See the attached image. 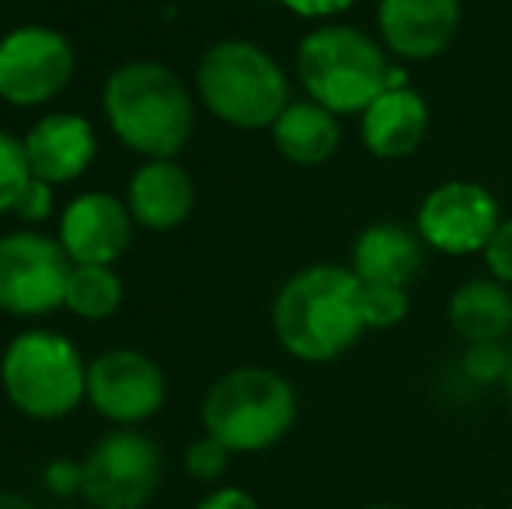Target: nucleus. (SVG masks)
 <instances>
[{"mask_svg":"<svg viewBox=\"0 0 512 509\" xmlns=\"http://www.w3.org/2000/svg\"><path fill=\"white\" fill-rule=\"evenodd\" d=\"M63 307L84 321L112 318V314L122 307L119 272H115L112 265H74Z\"/></svg>","mask_w":512,"mask_h":509,"instance_id":"nucleus-20","label":"nucleus"},{"mask_svg":"<svg viewBox=\"0 0 512 509\" xmlns=\"http://www.w3.org/2000/svg\"><path fill=\"white\" fill-rule=\"evenodd\" d=\"M509 346L506 342H471L460 356V374L474 387H492L506 381Z\"/></svg>","mask_w":512,"mask_h":509,"instance_id":"nucleus-22","label":"nucleus"},{"mask_svg":"<svg viewBox=\"0 0 512 509\" xmlns=\"http://www.w3.org/2000/svg\"><path fill=\"white\" fill-rule=\"evenodd\" d=\"M377 28L398 60H436L460 32V0H377Z\"/></svg>","mask_w":512,"mask_h":509,"instance_id":"nucleus-13","label":"nucleus"},{"mask_svg":"<svg viewBox=\"0 0 512 509\" xmlns=\"http://www.w3.org/2000/svg\"><path fill=\"white\" fill-rule=\"evenodd\" d=\"M77 53L70 39L46 25H21L0 39V98L35 109L70 88Z\"/></svg>","mask_w":512,"mask_h":509,"instance_id":"nucleus-9","label":"nucleus"},{"mask_svg":"<svg viewBox=\"0 0 512 509\" xmlns=\"http://www.w3.org/2000/svg\"><path fill=\"white\" fill-rule=\"evenodd\" d=\"M272 332L293 360L335 363L370 332L359 276L328 262L293 272L272 300Z\"/></svg>","mask_w":512,"mask_h":509,"instance_id":"nucleus-1","label":"nucleus"},{"mask_svg":"<svg viewBox=\"0 0 512 509\" xmlns=\"http://www.w3.org/2000/svg\"><path fill=\"white\" fill-rule=\"evenodd\" d=\"M481 255H485L488 276L512 286V217H502V224L495 227L492 241H488Z\"/></svg>","mask_w":512,"mask_h":509,"instance_id":"nucleus-26","label":"nucleus"},{"mask_svg":"<svg viewBox=\"0 0 512 509\" xmlns=\"http://www.w3.org/2000/svg\"><path fill=\"white\" fill-rule=\"evenodd\" d=\"M126 206L136 224L147 231H175L189 220L192 206H196V182L175 157L147 161L129 178Z\"/></svg>","mask_w":512,"mask_h":509,"instance_id":"nucleus-16","label":"nucleus"},{"mask_svg":"<svg viewBox=\"0 0 512 509\" xmlns=\"http://www.w3.org/2000/svg\"><path fill=\"white\" fill-rule=\"evenodd\" d=\"M450 328L460 339L471 342H506L512 332V293L506 283L492 276L467 279L457 286L446 307Z\"/></svg>","mask_w":512,"mask_h":509,"instance_id":"nucleus-19","label":"nucleus"},{"mask_svg":"<svg viewBox=\"0 0 512 509\" xmlns=\"http://www.w3.org/2000/svg\"><path fill=\"white\" fill-rule=\"evenodd\" d=\"M49 210H53V185H46L42 178H32L14 213L21 220H28V224H39V220L49 217Z\"/></svg>","mask_w":512,"mask_h":509,"instance_id":"nucleus-27","label":"nucleus"},{"mask_svg":"<svg viewBox=\"0 0 512 509\" xmlns=\"http://www.w3.org/2000/svg\"><path fill=\"white\" fill-rule=\"evenodd\" d=\"M196 88L206 109L237 129H272L290 105L283 67L248 39L209 46L196 67Z\"/></svg>","mask_w":512,"mask_h":509,"instance_id":"nucleus-6","label":"nucleus"},{"mask_svg":"<svg viewBox=\"0 0 512 509\" xmlns=\"http://www.w3.org/2000/svg\"><path fill=\"white\" fill-rule=\"evenodd\" d=\"M32 178L35 175H32V168H28L21 136L0 129V217L18 210L21 196H25Z\"/></svg>","mask_w":512,"mask_h":509,"instance_id":"nucleus-21","label":"nucleus"},{"mask_svg":"<svg viewBox=\"0 0 512 509\" xmlns=\"http://www.w3.org/2000/svg\"><path fill=\"white\" fill-rule=\"evenodd\" d=\"M74 262L56 238L14 231L0 238V311L11 318H42L63 307Z\"/></svg>","mask_w":512,"mask_h":509,"instance_id":"nucleus-8","label":"nucleus"},{"mask_svg":"<svg viewBox=\"0 0 512 509\" xmlns=\"http://www.w3.org/2000/svg\"><path fill=\"white\" fill-rule=\"evenodd\" d=\"M88 509H91V506H88Z\"/></svg>","mask_w":512,"mask_h":509,"instance_id":"nucleus-33","label":"nucleus"},{"mask_svg":"<svg viewBox=\"0 0 512 509\" xmlns=\"http://www.w3.org/2000/svg\"><path fill=\"white\" fill-rule=\"evenodd\" d=\"M161 475V450L147 433L112 429L84 457V499L91 509H147Z\"/></svg>","mask_w":512,"mask_h":509,"instance_id":"nucleus-7","label":"nucleus"},{"mask_svg":"<svg viewBox=\"0 0 512 509\" xmlns=\"http://www.w3.org/2000/svg\"><path fill=\"white\" fill-rule=\"evenodd\" d=\"M0 509H35V503L21 492H0Z\"/></svg>","mask_w":512,"mask_h":509,"instance_id":"nucleus-30","label":"nucleus"},{"mask_svg":"<svg viewBox=\"0 0 512 509\" xmlns=\"http://www.w3.org/2000/svg\"><path fill=\"white\" fill-rule=\"evenodd\" d=\"M297 422V391L272 367L227 370L203 398V433L230 454H262Z\"/></svg>","mask_w":512,"mask_h":509,"instance_id":"nucleus-4","label":"nucleus"},{"mask_svg":"<svg viewBox=\"0 0 512 509\" xmlns=\"http://www.w3.org/2000/svg\"><path fill=\"white\" fill-rule=\"evenodd\" d=\"M102 109L122 147L147 161L178 157L196 126V105L185 81L154 60L115 67L105 81Z\"/></svg>","mask_w":512,"mask_h":509,"instance_id":"nucleus-2","label":"nucleus"},{"mask_svg":"<svg viewBox=\"0 0 512 509\" xmlns=\"http://www.w3.org/2000/svg\"><path fill=\"white\" fill-rule=\"evenodd\" d=\"M286 11L300 14V18H314V21H324V18H335V14L349 11L356 0H279Z\"/></svg>","mask_w":512,"mask_h":509,"instance_id":"nucleus-29","label":"nucleus"},{"mask_svg":"<svg viewBox=\"0 0 512 509\" xmlns=\"http://www.w3.org/2000/svg\"><path fill=\"white\" fill-rule=\"evenodd\" d=\"M0 387L25 419L56 422L88 401V363L67 335L32 328L7 342L0 356Z\"/></svg>","mask_w":512,"mask_h":509,"instance_id":"nucleus-5","label":"nucleus"},{"mask_svg":"<svg viewBox=\"0 0 512 509\" xmlns=\"http://www.w3.org/2000/svg\"><path fill=\"white\" fill-rule=\"evenodd\" d=\"M42 485H46L56 499L84 496V461L56 457V461H49L46 468H42Z\"/></svg>","mask_w":512,"mask_h":509,"instance_id":"nucleus-25","label":"nucleus"},{"mask_svg":"<svg viewBox=\"0 0 512 509\" xmlns=\"http://www.w3.org/2000/svg\"><path fill=\"white\" fill-rule=\"evenodd\" d=\"M363 509H405V506H394V503H373V506H363Z\"/></svg>","mask_w":512,"mask_h":509,"instance_id":"nucleus-32","label":"nucleus"},{"mask_svg":"<svg viewBox=\"0 0 512 509\" xmlns=\"http://www.w3.org/2000/svg\"><path fill=\"white\" fill-rule=\"evenodd\" d=\"M272 143L297 168H321L342 147L338 116L317 102H290L272 123Z\"/></svg>","mask_w":512,"mask_h":509,"instance_id":"nucleus-18","label":"nucleus"},{"mask_svg":"<svg viewBox=\"0 0 512 509\" xmlns=\"http://www.w3.org/2000/svg\"><path fill=\"white\" fill-rule=\"evenodd\" d=\"M196 509H262V506H258V499L251 492L237 489V485H220V489L206 492L196 503Z\"/></svg>","mask_w":512,"mask_h":509,"instance_id":"nucleus-28","label":"nucleus"},{"mask_svg":"<svg viewBox=\"0 0 512 509\" xmlns=\"http://www.w3.org/2000/svg\"><path fill=\"white\" fill-rule=\"evenodd\" d=\"M411 311V297L405 286H363V314L366 328L373 332H387V328L401 325Z\"/></svg>","mask_w":512,"mask_h":509,"instance_id":"nucleus-23","label":"nucleus"},{"mask_svg":"<svg viewBox=\"0 0 512 509\" xmlns=\"http://www.w3.org/2000/svg\"><path fill=\"white\" fill-rule=\"evenodd\" d=\"M429 133V102L394 74V81L359 116V140L380 161H401L422 147Z\"/></svg>","mask_w":512,"mask_h":509,"instance_id":"nucleus-15","label":"nucleus"},{"mask_svg":"<svg viewBox=\"0 0 512 509\" xmlns=\"http://www.w3.org/2000/svg\"><path fill=\"white\" fill-rule=\"evenodd\" d=\"M297 77L307 98L335 116H363L394 81L391 53L356 25H317L297 46Z\"/></svg>","mask_w":512,"mask_h":509,"instance_id":"nucleus-3","label":"nucleus"},{"mask_svg":"<svg viewBox=\"0 0 512 509\" xmlns=\"http://www.w3.org/2000/svg\"><path fill=\"white\" fill-rule=\"evenodd\" d=\"M502 387H506V394L512 401V342H509V367H506V381H502Z\"/></svg>","mask_w":512,"mask_h":509,"instance_id":"nucleus-31","label":"nucleus"},{"mask_svg":"<svg viewBox=\"0 0 512 509\" xmlns=\"http://www.w3.org/2000/svg\"><path fill=\"white\" fill-rule=\"evenodd\" d=\"M230 457L234 454H230L220 440H213L209 433H203L199 440L189 443V450H185V471H189L196 482H220V478L227 475Z\"/></svg>","mask_w":512,"mask_h":509,"instance_id":"nucleus-24","label":"nucleus"},{"mask_svg":"<svg viewBox=\"0 0 512 509\" xmlns=\"http://www.w3.org/2000/svg\"><path fill=\"white\" fill-rule=\"evenodd\" d=\"M133 213L126 199L108 192H84L70 199L60 217L56 241L74 265H115L133 241Z\"/></svg>","mask_w":512,"mask_h":509,"instance_id":"nucleus-12","label":"nucleus"},{"mask_svg":"<svg viewBox=\"0 0 512 509\" xmlns=\"http://www.w3.org/2000/svg\"><path fill=\"white\" fill-rule=\"evenodd\" d=\"M499 224V199L471 178H453V182L425 192L415 217V231L425 241V248L453 258L485 252Z\"/></svg>","mask_w":512,"mask_h":509,"instance_id":"nucleus-10","label":"nucleus"},{"mask_svg":"<svg viewBox=\"0 0 512 509\" xmlns=\"http://www.w3.org/2000/svg\"><path fill=\"white\" fill-rule=\"evenodd\" d=\"M28 168L46 185L77 182L98 154L95 126L74 112H49L21 136Z\"/></svg>","mask_w":512,"mask_h":509,"instance_id":"nucleus-14","label":"nucleus"},{"mask_svg":"<svg viewBox=\"0 0 512 509\" xmlns=\"http://www.w3.org/2000/svg\"><path fill=\"white\" fill-rule=\"evenodd\" d=\"M88 401L119 429L154 419L168 401V377L140 349H105L88 363Z\"/></svg>","mask_w":512,"mask_h":509,"instance_id":"nucleus-11","label":"nucleus"},{"mask_svg":"<svg viewBox=\"0 0 512 509\" xmlns=\"http://www.w3.org/2000/svg\"><path fill=\"white\" fill-rule=\"evenodd\" d=\"M425 241L418 231H408L398 220H380L359 231L352 245L349 269L363 286H411V279L422 272Z\"/></svg>","mask_w":512,"mask_h":509,"instance_id":"nucleus-17","label":"nucleus"}]
</instances>
